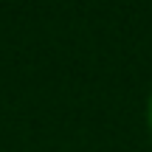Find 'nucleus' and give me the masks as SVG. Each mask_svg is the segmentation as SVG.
<instances>
[{
  "instance_id": "obj_1",
  "label": "nucleus",
  "mask_w": 152,
  "mask_h": 152,
  "mask_svg": "<svg viewBox=\"0 0 152 152\" xmlns=\"http://www.w3.org/2000/svg\"><path fill=\"white\" fill-rule=\"evenodd\" d=\"M147 124H149V132H152V93L147 99Z\"/></svg>"
}]
</instances>
